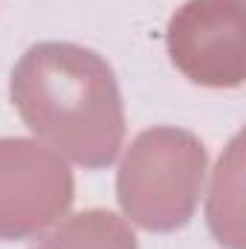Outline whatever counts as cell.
Here are the masks:
<instances>
[{"label":"cell","mask_w":246,"mask_h":249,"mask_svg":"<svg viewBox=\"0 0 246 249\" xmlns=\"http://www.w3.org/2000/svg\"><path fill=\"white\" fill-rule=\"evenodd\" d=\"M9 96L26 127L72 162L107 168L119 157L124 105L99 53L70 41L35 44L15 64Z\"/></svg>","instance_id":"cell-1"},{"label":"cell","mask_w":246,"mask_h":249,"mask_svg":"<svg viewBox=\"0 0 246 249\" xmlns=\"http://www.w3.org/2000/svg\"><path fill=\"white\" fill-rule=\"evenodd\" d=\"M206 145L183 127L159 124L142 130L124 151L116 197L124 217L148 232L185 226L206 183Z\"/></svg>","instance_id":"cell-2"},{"label":"cell","mask_w":246,"mask_h":249,"mask_svg":"<svg viewBox=\"0 0 246 249\" xmlns=\"http://www.w3.org/2000/svg\"><path fill=\"white\" fill-rule=\"evenodd\" d=\"M75 197L72 171L61 154L38 139H0V241L47 232Z\"/></svg>","instance_id":"cell-3"},{"label":"cell","mask_w":246,"mask_h":249,"mask_svg":"<svg viewBox=\"0 0 246 249\" xmlns=\"http://www.w3.org/2000/svg\"><path fill=\"white\" fill-rule=\"evenodd\" d=\"M168 55L188 81L232 90L244 84V0H185L165 32Z\"/></svg>","instance_id":"cell-4"},{"label":"cell","mask_w":246,"mask_h":249,"mask_svg":"<svg viewBox=\"0 0 246 249\" xmlns=\"http://www.w3.org/2000/svg\"><path fill=\"white\" fill-rule=\"evenodd\" d=\"M32 249H139L133 229L107 209H87L67 217Z\"/></svg>","instance_id":"cell-5"}]
</instances>
